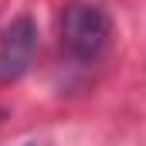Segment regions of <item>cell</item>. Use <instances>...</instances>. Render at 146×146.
Wrapping results in <instances>:
<instances>
[{"mask_svg":"<svg viewBox=\"0 0 146 146\" xmlns=\"http://www.w3.org/2000/svg\"><path fill=\"white\" fill-rule=\"evenodd\" d=\"M112 44V21L99 3L75 0L61 14V51L75 65H95Z\"/></svg>","mask_w":146,"mask_h":146,"instance_id":"1","label":"cell"},{"mask_svg":"<svg viewBox=\"0 0 146 146\" xmlns=\"http://www.w3.org/2000/svg\"><path fill=\"white\" fill-rule=\"evenodd\" d=\"M37 51V27L27 14L14 17L0 34V82H17Z\"/></svg>","mask_w":146,"mask_h":146,"instance_id":"2","label":"cell"}]
</instances>
